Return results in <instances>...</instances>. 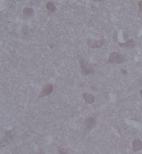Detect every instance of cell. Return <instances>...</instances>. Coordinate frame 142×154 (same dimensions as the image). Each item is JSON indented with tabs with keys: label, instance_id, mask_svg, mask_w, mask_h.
Returning a JSON list of instances; mask_svg holds the SVG:
<instances>
[{
	"label": "cell",
	"instance_id": "1",
	"mask_svg": "<svg viewBox=\"0 0 142 154\" xmlns=\"http://www.w3.org/2000/svg\"><path fill=\"white\" fill-rule=\"evenodd\" d=\"M125 61L123 57L119 53L116 52H111L108 59V63H110L120 64Z\"/></svg>",
	"mask_w": 142,
	"mask_h": 154
},
{
	"label": "cell",
	"instance_id": "2",
	"mask_svg": "<svg viewBox=\"0 0 142 154\" xmlns=\"http://www.w3.org/2000/svg\"><path fill=\"white\" fill-rule=\"evenodd\" d=\"M79 64L81 67V72L83 75H88L92 74L94 72V69L92 66L89 65L86 61L81 59L79 61Z\"/></svg>",
	"mask_w": 142,
	"mask_h": 154
},
{
	"label": "cell",
	"instance_id": "3",
	"mask_svg": "<svg viewBox=\"0 0 142 154\" xmlns=\"http://www.w3.org/2000/svg\"><path fill=\"white\" fill-rule=\"evenodd\" d=\"M106 43L105 40L101 39L99 40H88L87 41V44L89 48H101Z\"/></svg>",
	"mask_w": 142,
	"mask_h": 154
},
{
	"label": "cell",
	"instance_id": "4",
	"mask_svg": "<svg viewBox=\"0 0 142 154\" xmlns=\"http://www.w3.org/2000/svg\"><path fill=\"white\" fill-rule=\"evenodd\" d=\"M53 90V86L52 84H48L45 85L42 89L41 91L40 92L39 95V98H41L42 97L49 95L52 93Z\"/></svg>",
	"mask_w": 142,
	"mask_h": 154
},
{
	"label": "cell",
	"instance_id": "5",
	"mask_svg": "<svg viewBox=\"0 0 142 154\" xmlns=\"http://www.w3.org/2000/svg\"><path fill=\"white\" fill-rule=\"evenodd\" d=\"M132 149L134 152H136L142 149V141L140 140L135 139L132 141Z\"/></svg>",
	"mask_w": 142,
	"mask_h": 154
},
{
	"label": "cell",
	"instance_id": "6",
	"mask_svg": "<svg viewBox=\"0 0 142 154\" xmlns=\"http://www.w3.org/2000/svg\"><path fill=\"white\" fill-rule=\"evenodd\" d=\"M120 47L126 48H133L135 47V44L134 40L130 39L124 43H118Z\"/></svg>",
	"mask_w": 142,
	"mask_h": 154
},
{
	"label": "cell",
	"instance_id": "7",
	"mask_svg": "<svg viewBox=\"0 0 142 154\" xmlns=\"http://www.w3.org/2000/svg\"><path fill=\"white\" fill-rule=\"evenodd\" d=\"M95 119L93 117H89L85 120V127L87 129H90L93 128L95 125Z\"/></svg>",
	"mask_w": 142,
	"mask_h": 154
},
{
	"label": "cell",
	"instance_id": "8",
	"mask_svg": "<svg viewBox=\"0 0 142 154\" xmlns=\"http://www.w3.org/2000/svg\"><path fill=\"white\" fill-rule=\"evenodd\" d=\"M83 96L85 102L87 104H91L94 102V97L91 94L88 93H83Z\"/></svg>",
	"mask_w": 142,
	"mask_h": 154
},
{
	"label": "cell",
	"instance_id": "9",
	"mask_svg": "<svg viewBox=\"0 0 142 154\" xmlns=\"http://www.w3.org/2000/svg\"><path fill=\"white\" fill-rule=\"evenodd\" d=\"M46 7L48 11L51 12H53L56 10V6L55 4L51 1H49L46 3Z\"/></svg>",
	"mask_w": 142,
	"mask_h": 154
},
{
	"label": "cell",
	"instance_id": "10",
	"mask_svg": "<svg viewBox=\"0 0 142 154\" xmlns=\"http://www.w3.org/2000/svg\"><path fill=\"white\" fill-rule=\"evenodd\" d=\"M23 13L25 16H31L33 15L34 11L33 9L31 8L26 7L23 10Z\"/></svg>",
	"mask_w": 142,
	"mask_h": 154
},
{
	"label": "cell",
	"instance_id": "11",
	"mask_svg": "<svg viewBox=\"0 0 142 154\" xmlns=\"http://www.w3.org/2000/svg\"><path fill=\"white\" fill-rule=\"evenodd\" d=\"M138 6L139 8V11L142 12V1H140L138 3Z\"/></svg>",
	"mask_w": 142,
	"mask_h": 154
},
{
	"label": "cell",
	"instance_id": "12",
	"mask_svg": "<svg viewBox=\"0 0 142 154\" xmlns=\"http://www.w3.org/2000/svg\"><path fill=\"white\" fill-rule=\"evenodd\" d=\"M59 154H68L67 153L65 152L63 150H59Z\"/></svg>",
	"mask_w": 142,
	"mask_h": 154
},
{
	"label": "cell",
	"instance_id": "13",
	"mask_svg": "<svg viewBox=\"0 0 142 154\" xmlns=\"http://www.w3.org/2000/svg\"><path fill=\"white\" fill-rule=\"evenodd\" d=\"M121 72H122V73L123 74H126L127 73V71L124 70V69H122Z\"/></svg>",
	"mask_w": 142,
	"mask_h": 154
},
{
	"label": "cell",
	"instance_id": "14",
	"mask_svg": "<svg viewBox=\"0 0 142 154\" xmlns=\"http://www.w3.org/2000/svg\"><path fill=\"white\" fill-rule=\"evenodd\" d=\"M139 94H140L141 97H142V89L140 90V91H139Z\"/></svg>",
	"mask_w": 142,
	"mask_h": 154
}]
</instances>
